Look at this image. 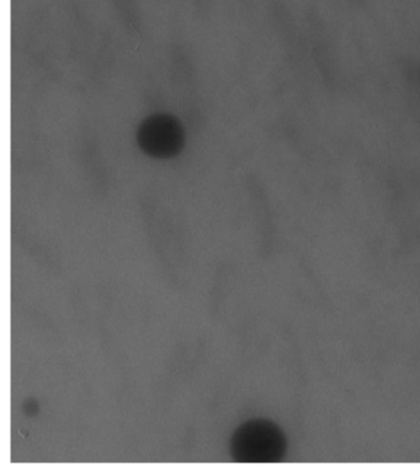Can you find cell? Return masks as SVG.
Listing matches in <instances>:
<instances>
[{
  "label": "cell",
  "mask_w": 420,
  "mask_h": 476,
  "mask_svg": "<svg viewBox=\"0 0 420 476\" xmlns=\"http://www.w3.org/2000/svg\"><path fill=\"white\" fill-rule=\"evenodd\" d=\"M287 439L277 424L266 420L243 424L232 439L237 463H279L287 455Z\"/></svg>",
  "instance_id": "cell-1"
},
{
  "label": "cell",
  "mask_w": 420,
  "mask_h": 476,
  "mask_svg": "<svg viewBox=\"0 0 420 476\" xmlns=\"http://www.w3.org/2000/svg\"><path fill=\"white\" fill-rule=\"evenodd\" d=\"M143 149L156 157H169L179 152L182 133L178 122L168 116H155L144 122L140 132Z\"/></svg>",
  "instance_id": "cell-2"
}]
</instances>
